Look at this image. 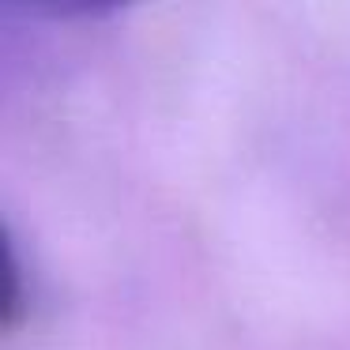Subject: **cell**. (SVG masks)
Here are the masks:
<instances>
[]
</instances>
